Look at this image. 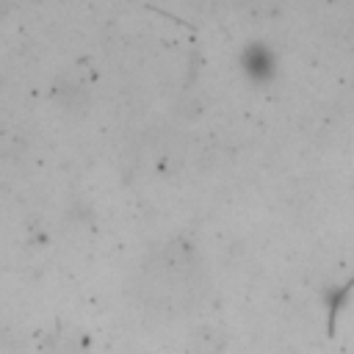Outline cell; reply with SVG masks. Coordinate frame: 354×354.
<instances>
[{
  "label": "cell",
  "instance_id": "obj_1",
  "mask_svg": "<svg viewBox=\"0 0 354 354\" xmlns=\"http://www.w3.org/2000/svg\"><path fill=\"white\" fill-rule=\"evenodd\" d=\"M241 69L246 75L249 83L254 86H268L277 75V58L271 53L268 44L263 41H249L243 50H241Z\"/></svg>",
  "mask_w": 354,
  "mask_h": 354
}]
</instances>
